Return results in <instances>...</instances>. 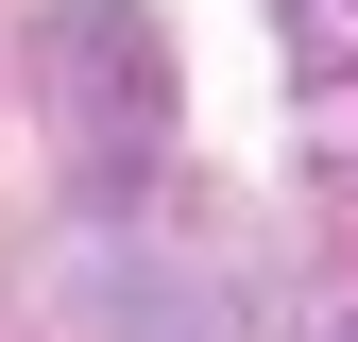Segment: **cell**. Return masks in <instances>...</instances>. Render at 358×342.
I'll return each instance as SVG.
<instances>
[{"label":"cell","mask_w":358,"mask_h":342,"mask_svg":"<svg viewBox=\"0 0 358 342\" xmlns=\"http://www.w3.org/2000/svg\"><path fill=\"white\" fill-rule=\"evenodd\" d=\"M34 120H52L69 189L120 223V205L171 171V120H188L171 18H154V0H52V18H34Z\"/></svg>","instance_id":"1"},{"label":"cell","mask_w":358,"mask_h":342,"mask_svg":"<svg viewBox=\"0 0 358 342\" xmlns=\"http://www.w3.org/2000/svg\"><path fill=\"white\" fill-rule=\"evenodd\" d=\"M34 308H52V342H239V274L154 223H85L34 256Z\"/></svg>","instance_id":"2"},{"label":"cell","mask_w":358,"mask_h":342,"mask_svg":"<svg viewBox=\"0 0 358 342\" xmlns=\"http://www.w3.org/2000/svg\"><path fill=\"white\" fill-rule=\"evenodd\" d=\"M290 18H307V52H324V69L358 52V0H290Z\"/></svg>","instance_id":"3"},{"label":"cell","mask_w":358,"mask_h":342,"mask_svg":"<svg viewBox=\"0 0 358 342\" xmlns=\"http://www.w3.org/2000/svg\"><path fill=\"white\" fill-rule=\"evenodd\" d=\"M341 342H358V325H341Z\"/></svg>","instance_id":"4"}]
</instances>
